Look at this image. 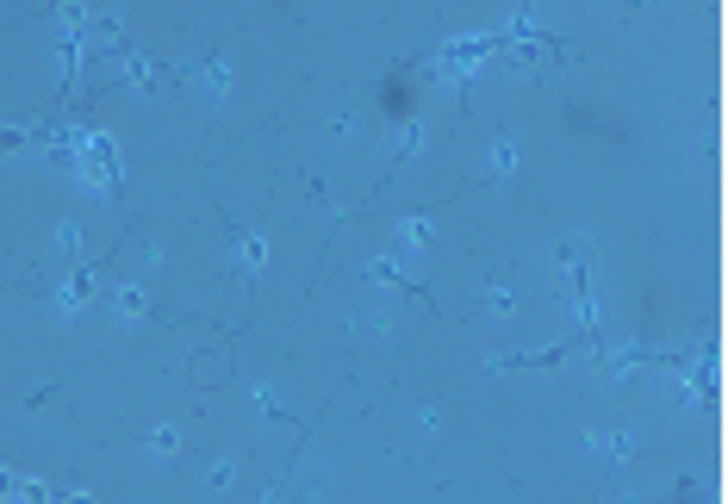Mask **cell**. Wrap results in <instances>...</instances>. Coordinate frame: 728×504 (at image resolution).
I'll return each mask as SVG.
<instances>
[{
  "label": "cell",
  "mask_w": 728,
  "mask_h": 504,
  "mask_svg": "<svg viewBox=\"0 0 728 504\" xmlns=\"http://www.w3.org/2000/svg\"><path fill=\"white\" fill-rule=\"evenodd\" d=\"M200 88H206V106H224V94H231V81H237V69H231V56H206L200 69Z\"/></svg>",
  "instance_id": "obj_7"
},
{
  "label": "cell",
  "mask_w": 728,
  "mask_h": 504,
  "mask_svg": "<svg viewBox=\"0 0 728 504\" xmlns=\"http://www.w3.org/2000/svg\"><path fill=\"white\" fill-rule=\"evenodd\" d=\"M430 237H436V212H417V218H405V224H399V256H424V249H430Z\"/></svg>",
  "instance_id": "obj_8"
},
{
  "label": "cell",
  "mask_w": 728,
  "mask_h": 504,
  "mask_svg": "<svg viewBox=\"0 0 728 504\" xmlns=\"http://www.w3.org/2000/svg\"><path fill=\"white\" fill-rule=\"evenodd\" d=\"M330 131H336V137H355V131H361V112H336Z\"/></svg>",
  "instance_id": "obj_18"
},
{
  "label": "cell",
  "mask_w": 728,
  "mask_h": 504,
  "mask_svg": "<svg viewBox=\"0 0 728 504\" xmlns=\"http://www.w3.org/2000/svg\"><path fill=\"white\" fill-rule=\"evenodd\" d=\"M648 368H666L660 349H648V343H598V374L610 386H629L635 374H648Z\"/></svg>",
  "instance_id": "obj_2"
},
{
  "label": "cell",
  "mask_w": 728,
  "mask_h": 504,
  "mask_svg": "<svg viewBox=\"0 0 728 504\" xmlns=\"http://www.w3.org/2000/svg\"><path fill=\"white\" fill-rule=\"evenodd\" d=\"M125 88H137V94L156 88V63H150L144 50H125Z\"/></svg>",
  "instance_id": "obj_12"
},
{
  "label": "cell",
  "mask_w": 728,
  "mask_h": 504,
  "mask_svg": "<svg viewBox=\"0 0 728 504\" xmlns=\"http://www.w3.org/2000/svg\"><path fill=\"white\" fill-rule=\"evenodd\" d=\"M417 430H430V436H436V430H442V411H436V405H424V411H417Z\"/></svg>",
  "instance_id": "obj_19"
},
{
  "label": "cell",
  "mask_w": 728,
  "mask_h": 504,
  "mask_svg": "<svg viewBox=\"0 0 728 504\" xmlns=\"http://www.w3.org/2000/svg\"><path fill=\"white\" fill-rule=\"evenodd\" d=\"M430 144V131H424V119H405V131H399V162H417V150Z\"/></svg>",
  "instance_id": "obj_16"
},
{
  "label": "cell",
  "mask_w": 728,
  "mask_h": 504,
  "mask_svg": "<svg viewBox=\"0 0 728 504\" xmlns=\"http://www.w3.org/2000/svg\"><path fill=\"white\" fill-rule=\"evenodd\" d=\"M119 324H144L150 318V293H144V280H119L112 287V305H106Z\"/></svg>",
  "instance_id": "obj_6"
},
{
  "label": "cell",
  "mask_w": 728,
  "mask_h": 504,
  "mask_svg": "<svg viewBox=\"0 0 728 504\" xmlns=\"http://www.w3.org/2000/svg\"><path fill=\"white\" fill-rule=\"evenodd\" d=\"M361 274H368V287H405V293H417V287H411V274H405V262H392V256L368 262ZM417 299H424V293H417Z\"/></svg>",
  "instance_id": "obj_10"
},
{
  "label": "cell",
  "mask_w": 728,
  "mask_h": 504,
  "mask_svg": "<svg viewBox=\"0 0 728 504\" xmlns=\"http://www.w3.org/2000/svg\"><path fill=\"white\" fill-rule=\"evenodd\" d=\"M486 50H498V38H492V32H473V38H455V44H448V50L436 56V63H430V69H436L442 81H461V88H467V81H473V69L486 63Z\"/></svg>",
  "instance_id": "obj_3"
},
{
  "label": "cell",
  "mask_w": 728,
  "mask_h": 504,
  "mask_svg": "<svg viewBox=\"0 0 728 504\" xmlns=\"http://www.w3.org/2000/svg\"><path fill=\"white\" fill-rule=\"evenodd\" d=\"M56 262H81V224L75 218H63V224H56Z\"/></svg>",
  "instance_id": "obj_14"
},
{
  "label": "cell",
  "mask_w": 728,
  "mask_h": 504,
  "mask_svg": "<svg viewBox=\"0 0 728 504\" xmlns=\"http://www.w3.org/2000/svg\"><path fill=\"white\" fill-rule=\"evenodd\" d=\"M231 243H237L243 274H262V268H268V243H262V237H249V231H237V224H231Z\"/></svg>",
  "instance_id": "obj_11"
},
{
  "label": "cell",
  "mask_w": 728,
  "mask_h": 504,
  "mask_svg": "<svg viewBox=\"0 0 728 504\" xmlns=\"http://www.w3.org/2000/svg\"><path fill=\"white\" fill-rule=\"evenodd\" d=\"M94 287H100V262H81V268L63 280V287H56V312H63V318H75L81 305L94 299Z\"/></svg>",
  "instance_id": "obj_5"
},
{
  "label": "cell",
  "mask_w": 728,
  "mask_h": 504,
  "mask_svg": "<svg viewBox=\"0 0 728 504\" xmlns=\"http://www.w3.org/2000/svg\"><path fill=\"white\" fill-rule=\"evenodd\" d=\"M517 156H523V150H517V137H498V144L486 150V168H492V175H511Z\"/></svg>",
  "instance_id": "obj_15"
},
{
  "label": "cell",
  "mask_w": 728,
  "mask_h": 504,
  "mask_svg": "<svg viewBox=\"0 0 728 504\" xmlns=\"http://www.w3.org/2000/svg\"><path fill=\"white\" fill-rule=\"evenodd\" d=\"M144 448H150L156 461H175V455H181V430H175V424H156V430L144 436Z\"/></svg>",
  "instance_id": "obj_13"
},
{
  "label": "cell",
  "mask_w": 728,
  "mask_h": 504,
  "mask_svg": "<svg viewBox=\"0 0 728 504\" xmlns=\"http://www.w3.org/2000/svg\"><path fill=\"white\" fill-rule=\"evenodd\" d=\"M480 305H486V318H517V287L492 274L486 287H480Z\"/></svg>",
  "instance_id": "obj_9"
},
{
  "label": "cell",
  "mask_w": 728,
  "mask_h": 504,
  "mask_svg": "<svg viewBox=\"0 0 728 504\" xmlns=\"http://www.w3.org/2000/svg\"><path fill=\"white\" fill-rule=\"evenodd\" d=\"M206 486H212V492H231V486H237V455H218V461L206 467Z\"/></svg>",
  "instance_id": "obj_17"
},
{
  "label": "cell",
  "mask_w": 728,
  "mask_h": 504,
  "mask_svg": "<svg viewBox=\"0 0 728 504\" xmlns=\"http://www.w3.org/2000/svg\"><path fill=\"white\" fill-rule=\"evenodd\" d=\"M554 268H560V280H567V305H573V318H579V330L598 343V287H592V243L585 237H567L554 249Z\"/></svg>",
  "instance_id": "obj_1"
},
{
  "label": "cell",
  "mask_w": 728,
  "mask_h": 504,
  "mask_svg": "<svg viewBox=\"0 0 728 504\" xmlns=\"http://www.w3.org/2000/svg\"><path fill=\"white\" fill-rule=\"evenodd\" d=\"M579 448H585V455H592L598 467H629V461L641 455L635 430H585V436H579Z\"/></svg>",
  "instance_id": "obj_4"
}]
</instances>
